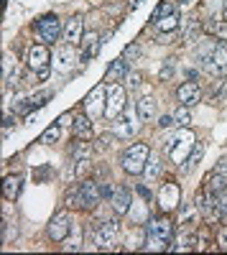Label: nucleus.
I'll list each match as a JSON object with an SVG mask.
<instances>
[{"label": "nucleus", "mask_w": 227, "mask_h": 255, "mask_svg": "<svg viewBox=\"0 0 227 255\" xmlns=\"http://www.w3.org/2000/svg\"><path fill=\"white\" fill-rule=\"evenodd\" d=\"M102 199V186L92 179H85L79 186H72L67 191V207L69 209H95Z\"/></svg>", "instance_id": "obj_1"}, {"label": "nucleus", "mask_w": 227, "mask_h": 255, "mask_svg": "<svg viewBox=\"0 0 227 255\" xmlns=\"http://www.w3.org/2000/svg\"><path fill=\"white\" fill-rule=\"evenodd\" d=\"M174 235V225L169 217H153L146 225V250H169Z\"/></svg>", "instance_id": "obj_2"}, {"label": "nucleus", "mask_w": 227, "mask_h": 255, "mask_svg": "<svg viewBox=\"0 0 227 255\" xmlns=\"http://www.w3.org/2000/svg\"><path fill=\"white\" fill-rule=\"evenodd\" d=\"M148 156H151V148H148L146 143L130 145L128 151L120 156L122 171L130 174V176H143V171H146V163H148Z\"/></svg>", "instance_id": "obj_3"}, {"label": "nucleus", "mask_w": 227, "mask_h": 255, "mask_svg": "<svg viewBox=\"0 0 227 255\" xmlns=\"http://www.w3.org/2000/svg\"><path fill=\"white\" fill-rule=\"evenodd\" d=\"M120 243V225L113 222V220H105V222H95L92 225V245L97 250H115Z\"/></svg>", "instance_id": "obj_4"}, {"label": "nucleus", "mask_w": 227, "mask_h": 255, "mask_svg": "<svg viewBox=\"0 0 227 255\" xmlns=\"http://www.w3.org/2000/svg\"><path fill=\"white\" fill-rule=\"evenodd\" d=\"M138 120H140L138 108H135V105H128V108L122 110V115H117V118H115L113 133H115L117 138H133V135H135V130H138V125H140Z\"/></svg>", "instance_id": "obj_5"}, {"label": "nucleus", "mask_w": 227, "mask_h": 255, "mask_svg": "<svg viewBox=\"0 0 227 255\" xmlns=\"http://www.w3.org/2000/svg\"><path fill=\"white\" fill-rule=\"evenodd\" d=\"M128 108V92L122 84H108V102H105V118L115 120Z\"/></svg>", "instance_id": "obj_6"}, {"label": "nucleus", "mask_w": 227, "mask_h": 255, "mask_svg": "<svg viewBox=\"0 0 227 255\" xmlns=\"http://www.w3.org/2000/svg\"><path fill=\"white\" fill-rule=\"evenodd\" d=\"M105 102H108V87L105 84H97V87L90 90V95L85 97V113L97 120L100 115H105Z\"/></svg>", "instance_id": "obj_7"}, {"label": "nucleus", "mask_w": 227, "mask_h": 255, "mask_svg": "<svg viewBox=\"0 0 227 255\" xmlns=\"http://www.w3.org/2000/svg\"><path fill=\"white\" fill-rule=\"evenodd\" d=\"M38 33L44 38V44H56V41L64 36V26H61V20L54 13H49L38 20Z\"/></svg>", "instance_id": "obj_8"}, {"label": "nucleus", "mask_w": 227, "mask_h": 255, "mask_svg": "<svg viewBox=\"0 0 227 255\" xmlns=\"http://www.w3.org/2000/svg\"><path fill=\"white\" fill-rule=\"evenodd\" d=\"M179 204H181V189H179V184L166 181L158 189V207H161V212H171Z\"/></svg>", "instance_id": "obj_9"}, {"label": "nucleus", "mask_w": 227, "mask_h": 255, "mask_svg": "<svg viewBox=\"0 0 227 255\" xmlns=\"http://www.w3.org/2000/svg\"><path fill=\"white\" fill-rule=\"evenodd\" d=\"M26 61H28V69H31V72L49 69V64H51V51H49V46H46V44H33V46L28 49Z\"/></svg>", "instance_id": "obj_10"}, {"label": "nucleus", "mask_w": 227, "mask_h": 255, "mask_svg": "<svg viewBox=\"0 0 227 255\" xmlns=\"http://www.w3.org/2000/svg\"><path fill=\"white\" fill-rule=\"evenodd\" d=\"M69 232H72V225H69V215H67V212H59V215L51 217V222H49V238L54 243H64Z\"/></svg>", "instance_id": "obj_11"}, {"label": "nucleus", "mask_w": 227, "mask_h": 255, "mask_svg": "<svg viewBox=\"0 0 227 255\" xmlns=\"http://www.w3.org/2000/svg\"><path fill=\"white\" fill-rule=\"evenodd\" d=\"M176 97H179V102H181V105H187V108H194V105L202 100V87H199V84H197L194 79H189V82L179 84Z\"/></svg>", "instance_id": "obj_12"}, {"label": "nucleus", "mask_w": 227, "mask_h": 255, "mask_svg": "<svg viewBox=\"0 0 227 255\" xmlns=\"http://www.w3.org/2000/svg\"><path fill=\"white\" fill-rule=\"evenodd\" d=\"M82 38H85V20L79 15H72L69 20H64V41L72 46L82 44Z\"/></svg>", "instance_id": "obj_13"}, {"label": "nucleus", "mask_w": 227, "mask_h": 255, "mask_svg": "<svg viewBox=\"0 0 227 255\" xmlns=\"http://www.w3.org/2000/svg\"><path fill=\"white\" fill-rule=\"evenodd\" d=\"M130 191L125 189V186H117L115 191H113V197H110V207H113V212L117 217H125L128 212H130Z\"/></svg>", "instance_id": "obj_14"}, {"label": "nucleus", "mask_w": 227, "mask_h": 255, "mask_svg": "<svg viewBox=\"0 0 227 255\" xmlns=\"http://www.w3.org/2000/svg\"><path fill=\"white\" fill-rule=\"evenodd\" d=\"M51 61H54V67H56L59 72H69V69L74 67V61H77L74 46H72V44H67V46H59V49H56V54L51 56Z\"/></svg>", "instance_id": "obj_15"}, {"label": "nucleus", "mask_w": 227, "mask_h": 255, "mask_svg": "<svg viewBox=\"0 0 227 255\" xmlns=\"http://www.w3.org/2000/svg\"><path fill=\"white\" fill-rule=\"evenodd\" d=\"M72 128H74V138H82V140L92 138V118L87 113L85 115H74L72 118Z\"/></svg>", "instance_id": "obj_16"}, {"label": "nucleus", "mask_w": 227, "mask_h": 255, "mask_svg": "<svg viewBox=\"0 0 227 255\" xmlns=\"http://www.w3.org/2000/svg\"><path fill=\"white\" fill-rule=\"evenodd\" d=\"M135 108H138V115H140L143 123H151V120L156 118V100H153L151 95L140 97V100L135 102Z\"/></svg>", "instance_id": "obj_17"}, {"label": "nucleus", "mask_w": 227, "mask_h": 255, "mask_svg": "<svg viewBox=\"0 0 227 255\" xmlns=\"http://www.w3.org/2000/svg\"><path fill=\"white\" fill-rule=\"evenodd\" d=\"M207 194L210 197H222L227 194V174H210V184H207Z\"/></svg>", "instance_id": "obj_18"}, {"label": "nucleus", "mask_w": 227, "mask_h": 255, "mask_svg": "<svg viewBox=\"0 0 227 255\" xmlns=\"http://www.w3.org/2000/svg\"><path fill=\"white\" fill-rule=\"evenodd\" d=\"M128 77V61L125 59H115L113 64H110V69H108V74H105V82H120V79H125Z\"/></svg>", "instance_id": "obj_19"}, {"label": "nucleus", "mask_w": 227, "mask_h": 255, "mask_svg": "<svg viewBox=\"0 0 227 255\" xmlns=\"http://www.w3.org/2000/svg\"><path fill=\"white\" fill-rule=\"evenodd\" d=\"M143 176H146V181H156L161 176V158L158 156H148V163H146Z\"/></svg>", "instance_id": "obj_20"}, {"label": "nucleus", "mask_w": 227, "mask_h": 255, "mask_svg": "<svg viewBox=\"0 0 227 255\" xmlns=\"http://www.w3.org/2000/svg\"><path fill=\"white\" fill-rule=\"evenodd\" d=\"M153 26H156L161 33H171V31L179 28V15L174 13V15H166V18H161V20H153Z\"/></svg>", "instance_id": "obj_21"}, {"label": "nucleus", "mask_w": 227, "mask_h": 255, "mask_svg": "<svg viewBox=\"0 0 227 255\" xmlns=\"http://www.w3.org/2000/svg\"><path fill=\"white\" fill-rule=\"evenodd\" d=\"M72 158H90L92 156V148L87 140H82V138H74V145H72Z\"/></svg>", "instance_id": "obj_22"}, {"label": "nucleus", "mask_w": 227, "mask_h": 255, "mask_svg": "<svg viewBox=\"0 0 227 255\" xmlns=\"http://www.w3.org/2000/svg\"><path fill=\"white\" fill-rule=\"evenodd\" d=\"M18 191H20V179H18V176H5V184H3L5 199H15Z\"/></svg>", "instance_id": "obj_23"}, {"label": "nucleus", "mask_w": 227, "mask_h": 255, "mask_svg": "<svg viewBox=\"0 0 227 255\" xmlns=\"http://www.w3.org/2000/svg\"><path fill=\"white\" fill-rule=\"evenodd\" d=\"M212 61H215V67H217L220 72H222V67H227V46L222 44V41L212 49Z\"/></svg>", "instance_id": "obj_24"}, {"label": "nucleus", "mask_w": 227, "mask_h": 255, "mask_svg": "<svg viewBox=\"0 0 227 255\" xmlns=\"http://www.w3.org/2000/svg\"><path fill=\"white\" fill-rule=\"evenodd\" d=\"M59 135H61V125H59V123H54V125H49V128H46V133L41 135V143H44V145H54V143L59 140Z\"/></svg>", "instance_id": "obj_25"}, {"label": "nucleus", "mask_w": 227, "mask_h": 255, "mask_svg": "<svg viewBox=\"0 0 227 255\" xmlns=\"http://www.w3.org/2000/svg\"><path fill=\"white\" fill-rule=\"evenodd\" d=\"M174 123H176V128H189L192 115H189V108H187V105L176 108V113H174Z\"/></svg>", "instance_id": "obj_26"}, {"label": "nucleus", "mask_w": 227, "mask_h": 255, "mask_svg": "<svg viewBox=\"0 0 227 255\" xmlns=\"http://www.w3.org/2000/svg\"><path fill=\"white\" fill-rule=\"evenodd\" d=\"M174 13H176L174 3H171V0H166V3H161V5L156 8V13H153V20H161V18H166V15H174Z\"/></svg>", "instance_id": "obj_27"}, {"label": "nucleus", "mask_w": 227, "mask_h": 255, "mask_svg": "<svg viewBox=\"0 0 227 255\" xmlns=\"http://www.w3.org/2000/svg\"><path fill=\"white\" fill-rule=\"evenodd\" d=\"M220 84L215 87V92H212V102H222L225 97H227V77H222V79H217Z\"/></svg>", "instance_id": "obj_28"}, {"label": "nucleus", "mask_w": 227, "mask_h": 255, "mask_svg": "<svg viewBox=\"0 0 227 255\" xmlns=\"http://www.w3.org/2000/svg\"><path fill=\"white\" fill-rule=\"evenodd\" d=\"M202 156H204V143H197V145H194V151H192V156L187 158V168H192L194 163H199Z\"/></svg>", "instance_id": "obj_29"}, {"label": "nucleus", "mask_w": 227, "mask_h": 255, "mask_svg": "<svg viewBox=\"0 0 227 255\" xmlns=\"http://www.w3.org/2000/svg\"><path fill=\"white\" fill-rule=\"evenodd\" d=\"M138 56H140V44H130L125 51H122V59H125V61H133Z\"/></svg>", "instance_id": "obj_30"}, {"label": "nucleus", "mask_w": 227, "mask_h": 255, "mask_svg": "<svg viewBox=\"0 0 227 255\" xmlns=\"http://www.w3.org/2000/svg\"><path fill=\"white\" fill-rule=\"evenodd\" d=\"M125 82H128V90H138L140 87V74L138 72H128Z\"/></svg>", "instance_id": "obj_31"}, {"label": "nucleus", "mask_w": 227, "mask_h": 255, "mask_svg": "<svg viewBox=\"0 0 227 255\" xmlns=\"http://www.w3.org/2000/svg\"><path fill=\"white\" fill-rule=\"evenodd\" d=\"M217 248L227 253V227H220L217 230Z\"/></svg>", "instance_id": "obj_32"}, {"label": "nucleus", "mask_w": 227, "mask_h": 255, "mask_svg": "<svg viewBox=\"0 0 227 255\" xmlns=\"http://www.w3.org/2000/svg\"><path fill=\"white\" fill-rule=\"evenodd\" d=\"M174 77V59H166V67L161 69V79H171Z\"/></svg>", "instance_id": "obj_33"}, {"label": "nucleus", "mask_w": 227, "mask_h": 255, "mask_svg": "<svg viewBox=\"0 0 227 255\" xmlns=\"http://www.w3.org/2000/svg\"><path fill=\"white\" fill-rule=\"evenodd\" d=\"M215 174H227V158H222V161H217V166L212 168Z\"/></svg>", "instance_id": "obj_34"}, {"label": "nucleus", "mask_w": 227, "mask_h": 255, "mask_svg": "<svg viewBox=\"0 0 227 255\" xmlns=\"http://www.w3.org/2000/svg\"><path fill=\"white\" fill-rule=\"evenodd\" d=\"M158 125H161V128H169V125H176V123H174V118H169V115H163V118L158 120Z\"/></svg>", "instance_id": "obj_35"}, {"label": "nucleus", "mask_w": 227, "mask_h": 255, "mask_svg": "<svg viewBox=\"0 0 227 255\" xmlns=\"http://www.w3.org/2000/svg\"><path fill=\"white\" fill-rule=\"evenodd\" d=\"M69 120H72V118H69V115H61V118H59V125H67V123H69Z\"/></svg>", "instance_id": "obj_36"}, {"label": "nucleus", "mask_w": 227, "mask_h": 255, "mask_svg": "<svg viewBox=\"0 0 227 255\" xmlns=\"http://www.w3.org/2000/svg\"><path fill=\"white\" fill-rule=\"evenodd\" d=\"M222 15L227 18V0H225V3H222Z\"/></svg>", "instance_id": "obj_37"}]
</instances>
